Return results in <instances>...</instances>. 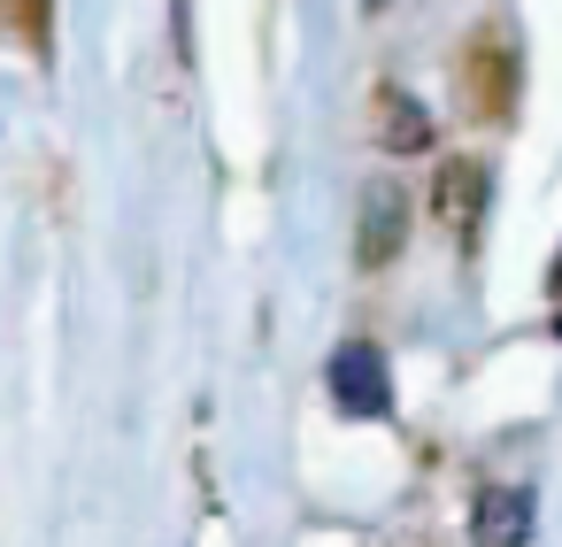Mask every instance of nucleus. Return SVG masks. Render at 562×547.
I'll list each match as a JSON object with an SVG mask.
<instances>
[{
	"label": "nucleus",
	"instance_id": "1",
	"mask_svg": "<svg viewBox=\"0 0 562 547\" xmlns=\"http://www.w3.org/2000/svg\"><path fill=\"white\" fill-rule=\"evenodd\" d=\"M516 86H524V55H516V32L501 16H485L470 40H462V63H454V93H462V116L470 124H508L516 116Z\"/></svg>",
	"mask_w": 562,
	"mask_h": 547
},
{
	"label": "nucleus",
	"instance_id": "2",
	"mask_svg": "<svg viewBox=\"0 0 562 547\" xmlns=\"http://www.w3.org/2000/svg\"><path fill=\"white\" fill-rule=\"evenodd\" d=\"M324 378H331V401L347 416H370V424L393 416V370H385V347L378 339H339Z\"/></svg>",
	"mask_w": 562,
	"mask_h": 547
},
{
	"label": "nucleus",
	"instance_id": "3",
	"mask_svg": "<svg viewBox=\"0 0 562 547\" xmlns=\"http://www.w3.org/2000/svg\"><path fill=\"white\" fill-rule=\"evenodd\" d=\"M485 163H470V155H454V163H439V178H431V216L470 247L477 239V216H485Z\"/></svg>",
	"mask_w": 562,
	"mask_h": 547
},
{
	"label": "nucleus",
	"instance_id": "4",
	"mask_svg": "<svg viewBox=\"0 0 562 547\" xmlns=\"http://www.w3.org/2000/svg\"><path fill=\"white\" fill-rule=\"evenodd\" d=\"M408 239V193L401 186H370L362 193V216H355V263L362 270H385Z\"/></svg>",
	"mask_w": 562,
	"mask_h": 547
},
{
	"label": "nucleus",
	"instance_id": "5",
	"mask_svg": "<svg viewBox=\"0 0 562 547\" xmlns=\"http://www.w3.org/2000/svg\"><path fill=\"white\" fill-rule=\"evenodd\" d=\"M470 547H531V485H493L470 509Z\"/></svg>",
	"mask_w": 562,
	"mask_h": 547
},
{
	"label": "nucleus",
	"instance_id": "6",
	"mask_svg": "<svg viewBox=\"0 0 562 547\" xmlns=\"http://www.w3.org/2000/svg\"><path fill=\"white\" fill-rule=\"evenodd\" d=\"M378 147L385 155H424L431 147V116H424V101L408 93V86H378Z\"/></svg>",
	"mask_w": 562,
	"mask_h": 547
},
{
	"label": "nucleus",
	"instance_id": "7",
	"mask_svg": "<svg viewBox=\"0 0 562 547\" xmlns=\"http://www.w3.org/2000/svg\"><path fill=\"white\" fill-rule=\"evenodd\" d=\"M9 24L24 32L32 55H55V0H9Z\"/></svg>",
	"mask_w": 562,
	"mask_h": 547
},
{
	"label": "nucleus",
	"instance_id": "8",
	"mask_svg": "<svg viewBox=\"0 0 562 547\" xmlns=\"http://www.w3.org/2000/svg\"><path fill=\"white\" fill-rule=\"evenodd\" d=\"M547 293H562V255H554V270H547Z\"/></svg>",
	"mask_w": 562,
	"mask_h": 547
},
{
	"label": "nucleus",
	"instance_id": "9",
	"mask_svg": "<svg viewBox=\"0 0 562 547\" xmlns=\"http://www.w3.org/2000/svg\"><path fill=\"white\" fill-rule=\"evenodd\" d=\"M362 9H393V0H362Z\"/></svg>",
	"mask_w": 562,
	"mask_h": 547
}]
</instances>
